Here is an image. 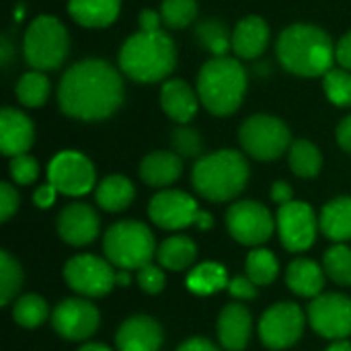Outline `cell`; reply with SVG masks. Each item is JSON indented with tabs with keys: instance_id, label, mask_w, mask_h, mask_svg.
<instances>
[{
	"instance_id": "cell-52",
	"label": "cell",
	"mask_w": 351,
	"mask_h": 351,
	"mask_svg": "<svg viewBox=\"0 0 351 351\" xmlns=\"http://www.w3.org/2000/svg\"><path fill=\"white\" fill-rule=\"evenodd\" d=\"M130 282H132V274L128 269H117L115 271V284L117 286L125 288V286H130Z\"/></svg>"
},
{
	"instance_id": "cell-20",
	"label": "cell",
	"mask_w": 351,
	"mask_h": 351,
	"mask_svg": "<svg viewBox=\"0 0 351 351\" xmlns=\"http://www.w3.org/2000/svg\"><path fill=\"white\" fill-rule=\"evenodd\" d=\"M218 339L226 351H243L251 339V313L239 302H230L218 317Z\"/></svg>"
},
{
	"instance_id": "cell-15",
	"label": "cell",
	"mask_w": 351,
	"mask_h": 351,
	"mask_svg": "<svg viewBox=\"0 0 351 351\" xmlns=\"http://www.w3.org/2000/svg\"><path fill=\"white\" fill-rule=\"evenodd\" d=\"M101 315L97 306L84 298H66L51 313V327L66 341H84L99 329Z\"/></svg>"
},
{
	"instance_id": "cell-37",
	"label": "cell",
	"mask_w": 351,
	"mask_h": 351,
	"mask_svg": "<svg viewBox=\"0 0 351 351\" xmlns=\"http://www.w3.org/2000/svg\"><path fill=\"white\" fill-rule=\"evenodd\" d=\"M160 16L169 29H185L197 16V0H162Z\"/></svg>"
},
{
	"instance_id": "cell-40",
	"label": "cell",
	"mask_w": 351,
	"mask_h": 351,
	"mask_svg": "<svg viewBox=\"0 0 351 351\" xmlns=\"http://www.w3.org/2000/svg\"><path fill=\"white\" fill-rule=\"evenodd\" d=\"M8 169H10V179L16 185H31L39 177V165L29 154H21V156L10 158Z\"/></svg>"
},
{
	"instance_id": "cell-3",
	"label": "cell",
	"mask_w": 351,
	"mask_h": 351,
	"mask_svg": "<svg viewBox=\"0 0 351 351\" xmlns=\"http://www.w3.org/2000/svg\"><path fill=\"white\" fill-rule=\"evenodd\" d=\"M119 70L140 82L154 84L165 80L177 64V47L169 33L138 31L125 39L119 49Z\"/></svg>"
},
{
	"instance_id": "cell-32",
	"label": "cell",
	"mask_w": 351,
	"mask_h": 351,
	"mask_svg": "<svg viewBox=\"0 0 351 351\" xmlns=\"http://www.w3.org/2000/svg\"><path fill=\"white\" fill-rule=\"evenodd\" d=\"M195 37L204 45V49H208L214 58L226 56V51L232 47L230 31L226 29V25H222L220 21H214V19L202 21L195 29Z\"/></svg>"
},
{
	"instance_id": "cell-29",
	"label": "cell",
	"mask_w": 351,
	"mask_h": 351,
	"mask_svg": "<svg viewBox=\"0 0 351 351\" xmlns=\"http://www.w3.org/2000/svg\"><path fill=\"white\" fill-rule=\"evenodd\" d=\"M228 274L224 269V265L214 263V261H206L199 263L197 267H193L187 276V288L189 292L197 294V296H210L216 294L224 288H228Z\"/></svg>"
},
{
	"instance_id": "cell-48",
	"label": "cell",
	"mask_w": 351,
	"mask_h": 351,
	"mask_svg": "<svg viewBox=\"0 0 351 351\" xmlns=\"http://www.w3.org/2000/svg\"><path fill=\"white\" fill-rule=\"evenodd\" d=\"M337 142L339 146L351 154V115L343 117L337 125Z\"/></svg>"
},
{
	"instance_id": "cell-9",
	"label": "cell",
	"mask_w": 351,
	"mask_h": 351,
	"mask_svg": "<svg viewBox=\"0 0 351 351\" xmlns=\"http://www.w3.org/2000/svg\"><path fill=\"white\" fill-rule=\"evenodd\" d=\"M226 228L237 243L259 247L274 237L276 220L263 204L255 199H243L228 208Z\"/></svg>"
},
{
	"instance_id": "cell-10",
	"label": "cell",
	"mask_w": 351,
	"mask_h": 351,
	"mask_svg": "<svg viewBox=\"0 0 351 351\" xmlns=\"http://www.w3.org/2000/svg\"><path fill=\"white\" fill-rule=\"evenodd\" d=\"M66 284L80 296L101 298L107 296L115 284V269L109 261L95 255H76L64 265Z\"/></svg>"
},
{
	"instance_id": "cell-50",
	"label": "cell",
	"mask_w": 351,
	"mask_h": 351,
	"mask_svg": "<svg viewBox=\"0 0 351 351\" xmlns=\"http://www.w3.org/2000/svg\"><path fill=\"white\" fill-rule=\"evenodd\" d=\"M12 43H10V39L6 37V35H2L0 37V62H2V68H6L8 64H10V60H12Z\"/></svg>"
},
{
	"instance_id": "cell-36",
	"label": "cell",
	"mask_w": 351,
	"mask_h": 351,
	"mask_svg": "<svg viewBox=\"0 0 351 351\" xmlns=\"http://www.w3.org/2000/svg\"><path fill=\"white\" fill-rule=\"evenodd\" d=\"M21 284H23V269L19 261L8 251H2L0 253V304L2 306L12 302V298L21 290Z\"/></svg>"
},
{
	"instance_id": "cell-4",
	"label": "cell",
	"mask_w": 351,
	"mask_h": 351,
	"mask_svg": "<svg viewBox=\"0 0 351 351\" xmlns=\"http://www.w3.org/2000/svg\"><path fill=\"white\" fill-rule=\"evenodd\" d=\"M247 93V70L237 58H212L197 74V97L218 117L234 113Z\"/></svg>"
},
{
	"instance_id": "cell-42",
	"label": "cell",
	"mask_w": 351,
	"mask_h": 351,
	"mask_svg": "<svg viewBox=\"0 0 351 351\" xmlns=\"http://www.w3.org/2000/svg\"><path fill=\"white\" fill-rule=\"evenodd\" d=\"M19 202H21V197H19L16 189L6 181L0 183V220L2 222L10 220V216L19 210Z\"/></svg>"
},
{
	"instance_id": "cell-1",
	"label": "cell",
	"mask_w": 351,
	"mask_h": 351,
	"mask_svg": "<svg viewBox=\"0 0 351 351\" xmlns=\"http://www.w3.org/2000/svg\"><path fill=\"white\" fill-rule=\"evenodd\" d=\"M121 74L107 60L88 58L70 66L58 86L62 113L80 121L111 117L123 103Z\"/></svg>"
},
{
	"instance_id": "cell-18",
	"label": "cell",
	"mask_w": 351,
	"mask_h": 351,
	"mask_svg": "<svg viewBox=\"0 0 351 351\" xmlns=\"http://www.w3.org/2000/svg\"><path fill=\"white\" fill-rule=\"evenodd\" d=\"M162 339V327L152 317L136 315L121 323L115 335V346L119 351H158Z\"/></svg>"
},
{
	"instance_id": "cell-25",
	"label": "cell",
	"mask_w": 351,
	"mask_h": 351,
	"mask_svg": "<svg viewBox=\"0 0 351 351\" xmlns=\"http://www.w3.org/2000/svg\"><path fill=\"white\" fill-rule=\"evenodd\" d=\"M321 232L333 243L351 241V197L341 195L323 206L319 218Z\"/></svg>"
},
{
	"instance_id": "cell-34",
	"label": "cell",
	"mask_w": 351,
	"mask_h": 351,
	"mask_svg": "<svg viewBox=\"0 0 351 351\" xmlns=\"http://www.w3.org/2000/svg\"><path fill=\"white\" fill-rule=\"evenodd\" d=\"M49 97V80L43 72H25L16 82V99L25 107H41Z\"/></svg>"
},
{
	"instance_id": "cell-39",
	"label": "cell",
	"mask_w": 351,
	"mask_h": 351,
	"mask_svg": "<svg viewBox=\"0 0 351 351\" xmlns=\"http://www.w3.org/2000/svg\"><path fill=\"white\" fill-rule=\"evenodd\" d=\"M173 148H175V152H177L179 156L195 158L197 154H202L204 142H202V136H199L193 128L179 125V128L173 132Z\"/></svg>"
},
{
	"instance_id": "cell-46",
	"label": "cell",
	"mask_w": 351,
	"mask_h": 351,
	"mask_svg": "<svg viewBox=\"0 0 351 351\" xmlns=\"http://www.w3.org/2000/svg\"><path fill=\"white\" fill-rule=\"evenodd\" d=\"M335 60L341 68L351 72V31H348L335 45Z\"/></svg>"
},
{
	"instance_id": "cell-45",
	"label": "cell",
	"mask_w": 351,
	"mask_h": 351,
	"mask_svg": "<svg viewBox=\"0 0 351 351\" xmlns=\"http://www.w3.org/2000/svg\"><path fill=\"white\" fill-rule=\"evenodd\" d=\"M56 195H58V189L51 185V183H45L41 187H37V191L33 193V204L41 210H47L53 206L56 202Z\"/></svg>"
},
{
	"instance_id": "cell-24",
	"label": "cell",
	"mask_w": 351,
	"mask_h": 351,
	"mask_svg": "<svg viewBox=\"0 0 351 351\" xmlns=\"http://www.w3.org/2000/svg\"><path fill=\"white\" fill-rule=\"evenodd\" d=\"M121 0H68L70 16L88 29H103L117 21Z\"/></svg>"
},
{
	"instance_id": "cell-6",
	"label": "cell",
	"mask_w": 351,
	"mask_h": 351,
	"mask_svg": "<svg viewBox=\"0 0 351 351\" xmlns=\"http://www.w3.org/2000/svg\"><path fill=\"white\" fill-rule=\"evenodd\" d=\"M152 230L138 220H121L105 232L103 251L111 265L119 269H140L156 255Z\"/></svg>"
},
{
	"instance_id": "cell-2",
	"label": "cell",
	"mask_w": 351,
	"mask_h": 351,
	"mask_svg": "<svg viewBox=\"0 0 351 351\" xmlns=\"http://www.w3.org/2000/svg\"><path fill=\"white\" fill-rule=\"evenodd\" d=\"M280 64L304 78L325 76L335 60V45L329 33L317 25L296 23L286 27L276 43Z\"/></svg>"
},
{
	"instance_id": "cell-21",
	"label": "cell",
	"mask_w": 351,
	"mask_h": 351,
	"mask_svg": "<svg viewBox=\"0 0 351 351\" xmlns=\"http://www.w3.org/2000/svg\"><path fill=\"white\" fill-rule=\"evenodd\" d=\"M269 43V25L257 16L249 14L237 23L232 29V49L241 60L259 58Z\"/></svg>"
},
{
	"instance_id": "cell-26",
	"label": "cell",
	"mask_w": 351,
	"mask_h": 351,
	"mask_svg": "<svg viewBox=\"0 0 351 351\" xmlns=\"http://www.w3.org/2000/svg\"><path fill=\"white\" fill-rule=\"evenodd\" d=\"M286 284L302 298H317L325 286V269L311 259H294L286 269Z\"/></svg>"
},
{
	"instance_id": "cell-51",
	"label": "cell",
	"mask_w": 351,
	"mask_h": 351,
	"mask_svg": "<svg viewBox=\"0 0 351 351\" xmlns=\"http://www.w3.org/2000/svg\"><path fill=\"white\" fill-rule=\"evenodd\" d=\"M195 226H197V228H202V230H210V228L214 226V218H212L208 212L199 210V212H197V216H195Z\"/></svg>"
},
{
	"instance_id": "cell-33",
	"label": "cell",
	"mask_w": 351,
	"mask_h": 351,
	"mask_svg": "<svg viewBox=\"0 0 351 351\" xmlns=\"http://www.w3.org/2000/svg\"><path fill=\"white\" fill-rule=\"evenodd\" d=\"M245 267H247V278L255 286H269L280 274V263L276 255L267 249H253L247 255Z\"/></svg>"
},
{
	"instance_id": "cell-38",
	"label": "cell",
	"mask_w": 351,
	"mask_h": 351,
	"mask_svg": "<svg viewBox=\"0 0 351 351\" xmlns=\"http://www.w3.org/2000/svg\"><path fill=\"white\" fill-rule=\"evenodd\" d=\"M327 99L337 107H351V72L346 68H331L323 76Z\"/></svg>"
},
{
	"instance_id": "cell-28",
	"label": "cell",
	"mask_w": 351,
	"mask_h": 351,
	"mask_svg": "<svg viewBox=\"0 0 351 351\" xmlns=\"http://www.w3.org/2000/svg\"><path fill=\"white\" fill-rule=\"evenodd\" d=\"M197 257V247L189 237H169L156 249L158 265L169 271H183L193 265Z\"/></svg>"
},
{
	"instance_id": "cell-17",
	"label": "cell",
	"mask_w": 351,
	"mask_h": 351,
	"mask_svg": "<svg viewBox=\"0 0 351 351\" xmlns=\"http://www.w3.org/2000/svg\"><path fill=\"white\" fill-rule=\"evenodd\" d=\"M101 220L99 214L88 204H68L58 214V234L64 243L72 247H84L93 243L99 234Z\"/></svg>"
},
{
	"instance_id": "cell-54",
	"label": "cell",
	"mask_w": 351,
	"mask_h": 351,
	"mask_svg": "<svg viewBox=\"0 0 351 351\" xmlns=\"http://www.w3.org/2000/svg\"><path fill=\"white\" fill-rule=\"evenodd\" d=\"M78 351H113L111 348L103 346V343H84Z\"/></svg>"
},
{
	"instance_id": "cell-7",
	"label": "cell",
	"mask_w": 351,
	"mask_h": 351,
	"mask_svg": "<svg viewBox=\"0 0 351 351\" xmlns=\"http://www.w3.org/2000/svg\"><path fill=\"white\" fill-rule=\"evenodd\" d=\"M70 47V37L60 19L49 14L35 16L23 37L25 62L39 72L56 70L64 64Z\"/></svg>"
},
{
	"instance_id": "cell-23",
	"label": "cell",
	"mask_w": 351,
	"mask_h": 351,
	"mask_svg": "<svg viewBox=\"0 0 351 351\" xmlns=\"http://www.w3.org/2000/svg\"><path fill=\"white\" fill-rule=\"evenodd\" d=\"M183 173V162L177 152L156 150L142 158L140 162V177L150 187H169L173 185Z\"/></svg>"
},
{
	"instance_id": "cell-8",
	"label": "cell",
	"mask_w": 351,
	"mask_h": 351,
	"mask_svg": "<svg viewBox=\"0 0 351 351\" xmlns=\"http://www.w3.org/2000/svg\"><path fill=\"white\" fill-rule=\"evenodd\" d=\"M239 140L243 150L257 160H276L292 146L288 125L267 113L247 117L239 130Z\"/></svg>"
},
{
	"instance_id": "cell-5",
	"label": "cell",
	"mask_w": 351,
	"mask_h": 351,
	"mask_svg": "<svg viewBox=\"0 0 351 351\" xmlns=\"http://www.w3.org/2000/svg\"><path fill=\"white\" fill-rule=\"evenodd\" d=\"M191 183L208 202H230L249 183V162L239 150L206 154L193 165Z\"/></svg>"
},
{
	"instance_id": "cell-31",
	"label": "cell",
	"mask_w": 351,
	"mask_h": 351,
	"mask_svg": "<svg viewBox=\"0 0 351 351\" xmlns=\"http://www.w3.org/2000/svg\"><path fill=\"white\" fill-rule=\"evenodd\" d=\"M49 317L47 302L37 294H25L12 302V319L25 329H35L43 325Z\"/></svg>"
},
{
	"instance_id": "cell-35",
	"label": "cell",
	"mask_w": 351,
	"mask_h": 351,
	"mask_svg": "<svg viewBox=\"0 0 351 351\" xmlns=\"http://www.w3.org/2000/svg\"><path fill=\"white\" fill-rule=\"evenodd\" d=\"M325 274L339 286H351V249L346 243H337L323 257Z\"/></svg>"
},
{
	"instance_id": "cell-55",
	"label": "cell",
	"mask_w": 351,
	"mask_h": 351,
	"mask_svg": "<svg viewBox=\"0 0 351 351\" xmlns=\"http://www.w3.org/2000/svg\"><path fill=\"white\" fill-rule=\"evenodd\" d=\"M14 19H16V21H21V19H23V6L14 8Z\"/></svg>"
},
{
	"instance_id": "cell-49",
	"label": "cell",
	"mask_w": 351,
	"mask_h": 351,
	"mask_svg": "<svg viewBox=\"0 0 351 351\" xmlns=\"http://www.w3.org/2000/svg\"><path fill=\"white\" fill-rule=\"evenodd\" d=\"M177 351H220L212 341L204 339V337H191L185 343H181Z\"/></svg>"
},
{
	"instance_id": "cell-43",
	"label": "cell",
	"mask_w": 351,
	"mask_h": 351,
	"mask_svg": "<svg viewBox=\"0 0 351 351\" xmlns=\"http://www.w3.org/2000/svg\"><path fill=\"white\" fill-rule=\"evenodd\" d=\"M232 298L237 300H253L257 296V286L247 276H237L228 282V288Z\"/></svg>"
},
{
	"instance_id": "cell-12",
	"label": "cell",
	"mask_w": 351,
	"mask_h": 351,
	"mask_svg": "<svg viewBox=\"0 0 351 351\" xmlns=\"http://www.w3.org/2000/svg\"><path fill=\"white\" fill-rule=\"evenodd\" d=\"M47 179L58 193L80 197L95 187L97 175L93 162L76 150H64L56 154L47 167Z\"/></svg>"
},
{
	"instance_id": "cell-41",
	"label": "cell",
	"mask_w": 351,
	"mask_h": 351,
	"mask_svg": "<svg viewBox=\"0 0 351 351\" xmlns=\"http://www.w3.org/2000/svg\"><path fill=\"white\" fill-rule=\"evenodd\" d=\"M136 280H138V286L142 288V292H146V294H158L165 290V284H167L165 271L160 269V265H152V263L140 267L136 274Z\"/></svg>"
},
{
	"instance_id": "cell-47",
	"label": "cell",
	"mask_w": 351,
	"mask_h": 351,
	"mask_svg": "<svg viewBox=\"0 0 351 351\" xmlns=\"http://www.w3.org/2000/svg\"><path fill=\"white\" fill-rule=\"evenodd\" d=\"M292 195H294V193H292L290 183H286V181H276V183H274V187H271V199H274L276 204H280V206L290 204V202H294Z\"/></svg>"
},
{
	"instance_id": "cell-30",
	"label": "cell",
	"mask_w": 351,
	"mask_h": 351,
	"mask_svg": "<svg viewBox=\"0 0 351 351\" xmlns=\"http://www.w3.org/2000/svg\"><path fill=\"white\" fill-rule=\"evenodd\" d=\"M288 162H290V169L296 177L313 179L321 173L323 154L313 142L296 140V142H292V146L288 150Z\"/></svg>"
},
{
	"instance_id": "cell-11",
	"label": "cell",
	"mask_w": 351,
	"mask_h": 351,
	"mask_svg": "<svg viewBox=\"0 0 351 351\" xmlns=\"http://www.w3.org/2000/svg\"><path fill=\"white\" fill-rule=\"evenodd\" d=\"M304 333V315L294 302L269 306L259 321V339L274 351L292 348Z\"/></svg>"
},
{
	"instance_id": "cell-53",
	"label": "cell",
	"mask_w": 351,
	"mask_h": 351,
	"mask_svg": "<svg viewBox=\"0 0 351 351\" xmlns=\"http://www.w3.org/2000/svg\"><path fill=\"white\" fill-rule=\"evenodd\" d=\"M325 351H351V343L348 339H337V341H333Z\"/></svg>"
},
{
	"instance_id": "cell-13",
	"label": "cell",
	"mask_w": 351,
	"mask_h": 351,
	"mask_svg": "<svg viewBox=\"0 0 351 351\" xmlns=\"http://www.w3.org/2000/svg\"><path fill=\"white\" fill-rule=\"evenodd\" d=\"M317 216L306 202H290L280 206L276 214V228L282 245L292 253H302L313 247L317 239Z\"/></svg>"
},
{
	"instance_id": "cell-16",
	"label": "cell",
	"mask_w": 351,
	"mask_h": 351,
	"mask_svg": "<svg viewBox=\"0 0 351 351\" xmlns=\"http://www.w3.org/2000/svg\"><path fill=\"white\" fill-rule=\"evenodd\" d=\"M197 212V202L179 189H162L148 204L150 220L165 230H183L195 224Z\"/></svg>"
},
{
	"instance_id": "cell-44",
	"label": "cell",
	"mask_w": 351,
	"mask_h": 351,
	"mask_svg": "<svg viewBox=\"0 0 351 351\" xmlns=\"http://www.w3.org/2000/svg\"><path fill=\"white\" fill-rule=\"evenodd\" d=\"M138 23H140V31H146V33L162 31V29H160L162 16H160V12H156V10H152V8H144V10L140 12Z\"/></svg>"
},
{
	"instance_id": "cell-22",
	"label": "cell",
	"mask_w": 351,
	"mask_h": 351,
	"mask_svg": "<svg viewBox=\"0 0 351 351\" xmlns=\"http://www.w3.org/2000/svg\"><path fill=\"white\" fill-rule=\"evenodd\" d=\"M197 95L181 78L167 80L160 88V107L177 123H189L197 113Z\"/></svg>"
},
{
	"instance_id": "cell-19",
	"label": "cell",
	"mask_w": 351,
	"mask_h": 351,
	"mask_svg": "<svg viewBox=\"0 0 351 351\" xmlns=\"http://www.w3.org/2000/svg\"><path fill=\"white\" fill-rule=\"evenodd\" d=\"M35 125L19 109L4 107L0 111V150L4 156H21L33 146Z\"/></svg>"
},
{
	"instance_id": "cell-14",
	"label": "cell",
	"mask_w": 351,
	"mask_h": 351,
	"mask_svg": "<svg viewBox=\"0 0 351 351\" xmlns=\"http://www.w3.org/2000/svg\"><path fill=\"white\" fill-rule=\"evenodd\" d=\"M308 323L325 339H348L351 335V298L335 292L313 298L308 304Z\"/></svg>"
},
{
	"instance_id": "cell-27",
	"label": "cell",
	"mask_w": 351,
	"mask_h": 351,
	"mask_svg": "<svg viewBox=\"0 0 351 351\" xmlns=\"http://www.w3.org/2000/svg\"><path fill=\"white\" fill-rule=\"evenodd\" d=\"M136 197L134 183L123 175H109L95 187V199L105 212H123Z\"/></svg>"
}]
</instances>
